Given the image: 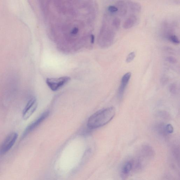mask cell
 <instances>
[{"label": "cell", "mask_w": 180, "mask_h": 180, "mask_svg": "<svg viewBox=\"0 0 180 180\" xmlns=\"http://www.w3.org/2000/svg\"><path fill=\"white\" fill-rule=\"evenodd\" d=\"M95 41V36L93 34L91 35V44H93Z\"/></svg>", "instance_id": "ffe728a7"}, {"label": "cell", "mask_w": 180, "mask_h": 180, "mask_svg": "<svg viewBox=\"0 0 180 180\" xmlns=\"http://www.w3.org/2000/svg\"><path fill=\"white\" fill-rule=\"evenodd\" d=\"M136 57V55L134 52H132L128 54L126 59V62L127 63H130L134 60Z\"/></svg>", "instance_id": "5bb4252c"}, {"label": "cell", "mask_w": 180, "mask_h": 180, "mask_svg": "<svg viewBox=\"0 0 180 180\" xmlns=\"http://www.w3.org/2000/svg\"><path fill=\"white\" fill-rule=\"evenodd\" d=\"M70 80L68 76L47 78L46 83L48 86L53 91H56L68 83Z\"/></svg>", "instance_id": "7a4b0ae2"}, {"label": "cell", "mask_w": 180, "mask_h": 180, "mask_svg": "<svg viewBox=\"0 0 180 180\" xmlns=\"http://www.w3.org/2000/svg\"><path fill=\"white\" fill-rule=\"evenodd\" d=\"M38 106L37 100L35 97H33L28 102L23 111L22 117L23 119L26 120L31 116L35 111Z\"/></svg>", "instance_id": "277c9868"}, {"label": "cell", "mask_w": 180, "mask_h": 180, "mask_svg": "<svg viewBox=\"0 0 180 180\" xmlns=\"http://www.w3.org/2000/svg\"><path fill=\"white\" fill-rule=\"evenodd\" d=\"M121 24V20L119 18L116 17L112 20V25L116 30H118Z\"/></svg>", "instance_id": "7c38bea8"}, {"label": "cell", "mask_w": 180, "mask_h": 180, "mask_svg": "<svg viewBox=\"0 0 180 180\" xmlns=\"http://www.w3.org/2000/svg\"><path fill=\"white\" fill-rule=\"evenodd\" d=\"M108 11L112 14L118 12L117 8L115 6L110 5L108 8Z\"/></svg>", "instance_id": "e0dca14e"}, {"label": "cell", "mask_w": 180, "mask_h": 180, "mask_svg": "<svg viewBox=\"0 0 180 180\" xmlns=\"http://www.w3.org/2000/svg\"><path fill=\"white\" fill-rule=\"evenodd\" d=\"M170 90L172 93H175L176 91V86L175 84H172L170 86Z\"/></svg>", "instance_id": "ac0fdd59"}, {"label": "cell", "mask_w": 180, "mask_h": 180, "mask_svg": "<svg viewBox=\"0 0 180 180\" xmlns=\"http://www.w3.org/2000/svg\"><path fill=\"white\" fill-rule=\"evenodd\" d=\"M18 137V135L16 132L8 135L0 146V154H4L7 153L15 144Z\"/></svg>", "instance_id": "3957f363"}, {"label": "cell", "mask_w": 180, "mask_h": 180, "mask_svg": "<svg viewBox=\"0 0 180 180\" xmlns=\"http://www.w3.org/2000/svg\"><path fill=\"white\" fill-rule=\"evenodd\" d=\"M49 114H50V112L48 111L44 112L37 119L32 122L29 126H28L24 131L23 135H22V138L25 137L30 133L37 128L46 118H47Z\"/></svg>", "instance_id": "8992f818"}, {"label": "cell", "mask_w": 180, "mask_h": 180, "mask_svg": "<svg viewBox=\"0 0 180 180\" xmlns=\"http://www.w3.org/2000/svg\"><path fill=\"white\" fill-rule=\"evenodd\" d=\"M165 130L167 134H172L173 132V127L171 124H167L165 126Z\"/></svg>", "instance_id": "9a60e30c"}, {"label": "cell", "mask_w": 180, "mask_h": 180, "mask_svg": "<svg viewBox=\"0 0 180 180\" xmlns=\"http://www.w3.org/2000/svg\"><path fill=\"white\" fill-rule=\"evenodd\" d=\"M137 21V18L134 15H131L124 22L123 27L125 29H129L133 27Z\"/></svg>", "instance_id": "9c48e42d"}, {"label": "cell", "mask_w": 180, "mask_h": 180, "mask_svg": "<svg viewBox=\"0 0 180 180\" xmlns=\"http://www.w3.org/2000/svg\"><path fill=\"white\" fill-rule=\"evenodd\" d=\"M166 60L168 62L172 63V64H175L177 62V59L173 56L167 57L166 58Z\"/></svg>", "instance_id": "2e32d148"}, {"label": "cell", "mask_w": 180, "mask_h": 180, "mask_svg": "<svg viewBox=\"0 0 180 180\" xmlns=\"http://www.w3.org/2000/svg\"><path fill=\"white\" fill-rule=\"evenodd\" d=\"M116 5L118 15L121 17L125 16L127 14L128 8L126 3L123 1H118L116 2Z\"/></svg>", "instance_id": "ba28073f"}, {"label": "cell", "mask_w": 180, "mask_h": 180, "mask_svg": "<svg viewBox=\"0 0 180 180\" xmlns=\"http://www.w3.org/2000/svg\"><path fill=\"white\" fill-rule=\"evenodd\" d=\"M132 167V163L130 162H127L124 165L122 169V177L123 179H125L129 174L131 170Z\"/></svg>", "instance_id": "8fae6325"}, {"label": "cell", "mask_w": 180, "mask_h": 180, "mask_svg": "<svg viewBox=\"0 0 180 180\" xmlns=\"http://www.w3.org/2000/svg\"><path fill=\"white\" fill-rule=\"evenodd\" d=\"M131 76V73L129 72L126 73L122 78L121 83L118 91V97L120 99H122L123 97L124 91L130 81Z\"/></svg>", "instance_id": "52a82bcc"}, {"label": "cell", "mask_w": 180, "mask_h": 180, "mask_svg": "<svg viewBox=\"0 0 180 180\" xmlns=\"http://www.w3.org/2000/svg\"><path fill=\"white\" fill-rule=\"evenodd\" d=\"M115 115L116 110L113 107L98 110L88 119V127L92 129L101 127L109 123Z\"/></svg>", "instance_id": "6da1fadb"}, {"label": "cell", "mask_w": 180, "mask_h": 180, "mask_svg": "<svg viewBox=\"0 0 180 180\" xmlns=\"http://www.w3.org/2000/svg\"><path fill=\"white\" fill-rule=\"evenodd\" d=\"M79 31V29L78 28L76 27L74 28L71 31V34H73V35H75V34H76L78 33Z\"/></svg>", "instance_id": "d6986e66"}, {"label": "cell", "mask_w": 180, "mask_h": 180, "mask_svg": "<svg viewBox=\"0 0 180 180\" xmlns=\"http://www.w3.org/2000/svg\"><path fill=\"white\" fill-rule=\"evenodd\" d=\"M126 4L128 7L129 8L130 11L134 13H139L142 10V6L137 2L128 1L127 2Z\"/></svg>", "instance_id": "30bf717a"}, {"label": "cell", "mask_w": 180, "mask_h": 180, "mask_svg": "<svg viewBox=\"0 0 180 180\" xmlns=\"http://www.w3.org/2000/svg\"><path fill=\"white\" fill-rule=\"evenodd\" d=\"M104 46L108 47L113 43L115 36V29L112 27H105L103 30Z\"/></svg>", "instance_id": "5b68a950"}, {"label": "cell", "mask_w": 180, "mask_h": 180, "mask_svg": "<svg viewBox=\"0 0 180 180\" xmlns=\"http://www.w3.org/2000/svg\"><path fill=\"white\" fill-rule=\"evenodd\" d=\"M168 39L170 41L176 44H179V40L176 36L175 35H171L169 37Z\"/></svg>", "instance_id": "4fadbf2b"}]
</instances>
